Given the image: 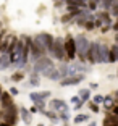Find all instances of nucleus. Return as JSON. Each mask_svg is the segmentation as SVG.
<instances>
[{
  "label": "nucleus",
  "instance_id": "1",
  "mask_svg": "<svg viewBox=\"0 0 118 126\" xmlns=\"http://www.w3.org/2000/svg\"><path fill=\"white\" fill-rule=\"evenodd\" d=\"M74 44H76V55L79 57V60H81L83 63H84L86 62V53H87V50H89L91 42H89V39L86 36L79 34V36L74 37Z\"/></svg>",
  "mask_w": 118,
  "mask_h": 126
},
{
  "label": "nucleus",
  "instance_id": "2",
  "mask_svg": "<svg viewBox=\"0 0 118 126\" xmlns=\"http://www.w3.org/2000/svg\"><path fill=\"white\" fill-rule=\"evenodd\" d=\"M49 53H50L53 58L60 60V62L67 58V53H65V41H63L62 37L53 39V47H52V50Z\"/></svg>",
  "mask_w": 118,
  "mask_h": 126
},
{
  "label": "nucleus",
  "instance_id": "3",
  "mask_svg": "<svg viewBox=\"0 0 118 126\" xmlns=\"http://www.w3.org/2000/svg\"><path fill=\"white\" fill-rule=\"evenodd\" d=\"M18 111L19 110L16 108V105L11 104L10 107L3 108V116H2V118L5 120V123H8V125H11V126H15L16 121H18Z\"/></svg>",
  "mask_w": 118,
  "mask_h": 126
},
{
  "label": "nucleus",
  "instance_id": "4",
  "mask_svg": "<svg viewBox=\"0 0 118 126\" xmlns=\"http://www.w3.org/2000/svg\"><path fill=\"white\" fill-rule=\"evenodd\" d=\"M53 66V62H52L49 57H41V58H37L36 60V63H34V73H37V74H42L45 70H49V68H52Z\"/></svg>",
  "mask_w": 118,
  "mask_h": 126
},
{
  "label": "nucleus",
  "instance_id": "5",
  "mask_svg": "<svg viewBox=\"0 0 118 126\" xmlns=\"http://www.w3.org/2000/svg\"><path fill=\"white\" fill-rule=\"evenodd\" d=\"M99 42H91L89 45V50L86 53V60H87L91 65H96V63H100V57H99Z\"/></svg>",
  "mask_w": 118,
  "mask_h": 126
},
{
  "label": "nucleus",
  "instance_id": "6",
  "mask_svg": "<svg viewBox=\"0 0 118 126\" xmlns=\"http://www.w3.org/2000/svg\"><path fill=\"white\" fill-rule=\"evenodd\" d=\"M65 53H67L68 60L76 58V44H74V37L67 36V39H65Z\"/></svg>",
  "mask_w": 118,
  "mask_h": 126
},
{
  "label": "nucleus",
  "instance_id": "7",
  "mask_svg": "<svg viewBox=\"0 0 118 126\" xmlns=\"http://www.w3.org/2000/svg\"><path fill=\"white\" fill-rule=\"evenodd\" d=\"M84 79V74L83 73H78V74H73V76H67V78L60 79V84L62 86H76Z\"/></svg>",
  "mask_w": 118,
  "mask_h": 126
},
{
  "label": "nucleus",
  "instance_id": "8",
  "mask_svg": "<svg viewBox=\"0 0 118 126\" xmlns=\"http://www.w3.org/2000/svg\"><path fill=\"white\" fill-rule=\"evenodd\" d=\"M50 107H52V110H53V111H68L67 102L62 100V99H53L50 102Z\"/></svg>",
  "mask_w": 118,
  "mask_h": 126
},
{
  "label": "nucleus",
  "instance_id": "9",
  "mask_svg": "<svg viewBox=\"0 0 118 126\" xmlns=\"http://www.w3.org/2000/svg\"><path fill=\"white\" fill-rule=\"evenodd\" d=\"M108 53H110V48L105 44L99 45V57H100V63H108Z\"/></svg>",
  "mask_w": 118,
  "mask_h": 126
},
{
  "label": "nucleus",
  "instance_id": "10",
  "mask_svg": "<svg viewBox=\"0 0 118 126\" xmlns=\"http://www.w3.org/2000/svg\"><path fill=\"white\" fill-rule=\"evenodd\" d=\"M19 115H21V120L26 123V125H31V121H33V116H31V111L28 110V108L21 107V108H19Z\"/></svg>",
  "mask_w": 118,
  "mask_h": 126
},
{
  "label": "nucleus",
  "instance_id": "11",
  "mask_svg": "<svg viewBox=\"0 0 118 126\" xmlns=\"http://www.w3.org/2000/svg\"><path fill=\"white\" fill-rule=\"evenodd\" d=\"M0 104H2V107H3V108L10 107V105L13 104V100H11V94H10V92H2V97H0Z\"/></svg>",
  "mask_w": 118,
  "mask_h": 126
},
{
  "label": "nucleus",
  "instance_id": "12",
  "mask_svg": "<svg viewBox=\"0 0 118 126\" xmlns=\"http://www.w3.org/2000/svg\"><path fill=\"white\" fill-rule=\"evenodd\" d=\"M10 57H8V53H0V70H7L8 66H10Z\"/></svg>",
  "mask_w": 118,
  "mask_h": 126
},
{
  "label": "nucleus",
  "instance_id": "13",
  "mask_svg": "<svg viewBox=\"0 0 118 126\" xmlns=\"http://www.w3.org/2000/svg\"><path fill=\"white\" fill-rule=\"evenodd\" d=\"M112 107H113V97H110V95L103 97V108L105 110H112Z\"/></svg>",
  "mask_w": 118,
  "mask_h": 126
},
{
  "label": "nucleus",
  "instance_id": "14",
  "mask_svg": "<svg viewBox=\"0 0 118 126\" xmlns=\"http://www.w3.org/2000/svg\"><path fill=\"white\" fill-rule=\"evenodd\" d=\"M89 97H91V91L89 89H81L79 91V99H81L83 102H87Z\"/></svg>",
  "mask_w": 118,
  "mask_h": 126
},
{
  "label": "nucleus",
  "instance_id": "15",
  "mask_svg": "<svg viewBox=\"0 0 118 126\" xmlns=\"http://www.w3.org/2000/svg\"><path fill=\"white\" fill-rule=\"evenodd\" d=\"M41 113H44V115L47 116V118H50L52 121H58V116H57V113H55L53 110H52V111H49V110H42Z\"/></svg>",
  "mask_w": 118,
  "mask_h": 126
},
{
  "label": "nucleus",
  "instance_id": "16",
  "mask_svg": "<svg viewBox=\"0 0 118 126\" xmlns=\"http://www.w3.org/2000/svg\"><path fill=\"white\" fill-rule=\"evenodd\" d=\"M112 5H113V0H100V7H102V10H105V11L110 10Z\"/></svg>",
  "mask_w": 118,
  "mask_h": 126
},
{
  "label": "nucleus",
  "instance_id": "17",
  "mask_svg": "<svg viewBox=\"0 0 118 126\" xmlns=\"http://www.w3.org/2000/svg\"><path fill=\"white\" fill-rule=\"evenodd\" d=\"M29 84H31V86H36V87H37L39 84H41V79H39V76H37V73H33V74H31Z\"/></svg>",
  "mask_w": 118,
  "mask_h": 126
},
{
  "label": "nucleus",
  "instance_id": "18",
  "mask_svg": "<svg viewBox=\"0 0 118 126\" xmlns=\"http://www.w3.org/2000/svg\"><path fill=\"white\" fill-rule=\"evenodd\" d=\"M89 120V115H84V113H79L78 116H74V123L76 125H79V123H84Z\"/></svg>",
  "mask_w": 118,
  "mask_h": 126
},
{
  "label": "nucleus",
  "instance_id": "19",
  "mask_svg": "<svg viewBox=\"0 0 118 126\" xmlns=\"http://www.w3.org/2000/svg\"><path fill=\"white\" fill-rule=\"evenodd\" d=\"M108 11H110V15L118 16V0H113V5H112V8Z\"/></svg>",
  "mask_w": 118,
  "mask_h": 126
},
{
  "label": "nucleus",
  "instance_id": "20",
  "mask_svg": "<svg viewBox=\"0 0 118 126\" xmlns=\"http://www.w3.org/2000/svg\"><path fill=\"white\" fill-rule=\"evenodd\" d=\"M23 78H24V74L23 73H13V76H11V81H15V82H19V81H23Z\"/></svg>",
  "mask_w": 118,
  "mask_h": 126
},
{
  "label": "nucleus",
  "instance_id": "21",
  "mask_svg": "<svg viewBox=\"0 0 118 126\" xmlns=\"http://www.w3.org/2000/svg\"><path fill=\"white\" fill-rule=\"evenodd\" d=\"M36 107H37V110H39V111L45 110V100H44V99L37 100V102H36Z\"/></svg>",
  "mask_w": 118,
  "mask_h": 126
},
{
  "label": "nucleus",
  "instance_id": "22",
  "mask_svg": "<svg viewBox=\"0 0 118 126\" xmlns=\"http://www.w3.org/2000/svg\"><path fill=\"white\" fill-rule=\"evenodd\" d=\"M29 99L33 100L34 104H36L37 100H41V94H39V92H31V94H29Z\"/></svg>",
  "mask_w": 118,
  "mask_h": 126
},
{
  "label": "nucleus",
  "instance_id": "23",
  "mask_svg": "<svg viewBox=\"0 0 118 126\" xmlns=\"http://www.w3.org/2000/svg\"><path fill=\"white\" fill-rule=\"evenodd\" d=\"M58 118L62 120V121H68V120H70V113H68V111H60Z\"/></svg>",
  "mask_w": 118,
  "mask_h": 126
},
{
  "label": "nucleus",
  "instance_id": "24",
  "mask_svg": "<svg viewBox=\"0 0 118 126\" xmlns=\"http://www.w3.org/2000/svg\"><path fill=\"white\" fill-rule=\"evenodd\" d=\"M110 50H112V53L115 55V60L118 62V44H113V45L110 47Z\"/></svg>",
  "mask_w": 118,
  "mask_h": 126
},
{
  "label": "nucleus",
  "instance_id": "25",
  "mask_svg": "<svg viewBox=\"0 0 118 126\" xmlns=\"http://www.w3.org/2000/svg\"><path fill=\"white\" fill-rule=\"evenodd\" d=\"M84 28H86L87 31L96 29V26H94V21H86V23H84Z\"/></svg>",
  "mask_w": 118,
  "mask_h": 126
},
{
  "label": "nucleus",
  "instance_id": "26",
  "mask_svg": "<svg viewBox=\"0 0 118 126\" xmlns=\"http://www.w3.org/2000/svg\"><path fill=\"white\" fill-rule=\"evenodd\" d=\"M87 8H89L91 11H94V10L97 8V3H96V2H92V0H87Z\"/></svg>",
  "mask_w": 118,
  "mask_h": 126
},
{
  "label": "nucleus",
  "instance_id": "27",
  "mask_svg": "<svg viewBox=\"0 0 118 126\" xmlns=\"http://www.w3.org/2000/svg\"><path fill=\"white\" fill-rule=\"evenodd\" d=\"M89 108H91V111H94V113H97V111H99V105L97 104H89Z\"/></svg>",
  "mask_w": 118,
  "mask_h": 126
},
{
  "label": "nucleus",
  "instance_id": "28",
  "mask_svg": "<svg viewBox=\"0 0 118 126\" xmlns=\"http://www.w3.org/2000/svg\"><path fill=\"white\" fill-rule=\"evenodd\" d=\"M71 19H73V16H71L70 13H68V15H63V16H62V23H68V21H71Z\"/></svg>",
  "mask_w": 118,
  "mask_h": 126
},
{
  "label": "nucleus",
  "instance_id": "29",
  "mask_svg": "<svg viewBox=\"0 0 118 126\" xmlns=\"http://www.w3.org/2000/svg\"><path fill=\"white\" fill-rule=\"evenodd\" d=\"M92 102H94V104H102V102H103V97L102 95H96Z\"/></svg>",
  "mask_w": 118,
  "mask_h": 126
},
{
  "label": "nucleus",
  "instance_id": "30",
  "mask_svg": "<svg viewBox=\"0 0 118 126\" xmlns=\"http://www.w3.org/2000/svg\"><path fill=\"white\" fill-rule=\"evenodd\" d=\"M39 94H41V99H49V97H50V92H49V91H45V92H39Z\"/></svg>",
  "mask_w": 118,
  "mask_h": 126
},
{
  "label": "nucleus",
  "instance_id": "31",
  "mask_svg": "<svg viewBox=\"0 0 118 126\" xmlns=\"http://www.w3.org/2000/svg\"><path fill=\"white\" fill-rule=\"evenodd\" d=\"M112 113H113L115 116H118V105H113V107H112Z\"/></svg>",
  "mask_w": 118,
  "mask_h": 126
},
{
  "label": "nucleus",
  "instance_id": "32",
  "mask_svg": "<svg viewBox=\"0 0 118 126\" xmlns=\"http://www.w3.org/2000/svg\"><path fill=\"white\" fill-rule=\"evenodd\" d=\"M79 95H74V97H71V104H78V102H79Z\"/></svg>",
  "mask_w": 118,
  "mask_h": 126
},
{
  "label": "nucleus",
  "instance_id": "33",
  "mask_svg": "<svg viewBox=\"0 0 118 126\" xmlns=\"http://www.w3.org/2000/svg\"><path fill=\"white\" fill-rule=\"evenodd\" d=\"M83 104H84V102H83V100H79L78 104H74V108H76V110H79V108L83 107Z\"/></svg>",
  "mask_w": 118,
  "mask_h": 126
},
{
  "label": "nucleus",
  "instance_id": "34",
  "mask_svg": "<svg viewBox=\"0 0 118 126\" xmlns=\"http://www.w3.org/2000/svg\"><path fill=\"white\" fill-rule=\"evenodd\" d=\"M18 92H19V91L16 89V87H11V89H10V94H11V95H16Z\"/></svg>",
  "mask_w": 118,
  "mask_h": 126
},
{
  "label": "nucleus",
  "instance_id": "35",
  "mask_svg": "<svg viewBox=\"0 0 118 126\" xmlns=\"http://www.w3.org/2000/svg\"><path fill=\"white\" fill-rule=\"evenodd\" d=\"M31 113H37V111H39V110H37V107H36V105H34V107H31Z\"/></svg>",
  "mask_w": 118,
  "mask_h": 126
},
{
  "label": "nucleus",
  "instance_id": "36",
  "mask_svg": "<svg viewBox=\"0 0 118 126\" xmlns=\"http://www.w3.org/2000/svg\"><path fill=\"white\" fill-rule=\"evenodd\" d=\"M112 29H113V31H117V32H118V21L115 23V24H112Z\"/></svg>",
  "mask_w": 118,
  "mask_h": 126
},
{
  "label": "nucleus",
  "instance_id": "37",
  "mask_svg": "<svg viewBox=\"0 0 118 126\" xmlns=\"http://www.w3.org/2000/svg\"><path fill=\"white\" fill-rule=\"evenodd\" d=\"M97 87H99L97 82H91V89H97Z\"/></svg>",
  "mask_w": 118,
  "mask_h": 126
},
{
  "label": "nucleus",
  "instance_id": "38",
  "mask_svg": "<svg viewBox=\"0 0 118 126\" xmlns=\"http://www.w3.org/2000/svg\"><path fill=\"white\" fill-rule=\"evenodd\" d=\"M108 29H112V26H103V28H102V32H107Z\"/></svg>",
  "mask_w": 118,
  "mask_h": 126
},
{
  "label": "nucleus",
  "instance_id": "39",
  "mask_svg": "<svg viewBox=\"0 0 118 126\" xmlns=\"http://www.w3.org/2000/svg\"><path fill=\"white\" fill-rule=\"evenodd\" d=\"M87 126H97V123H96V121H91V123H89Z\"/></svg>",
  "mask_w": 118,
  "mask_h": 126
},
{
  "label": "nucleus",
  "instance_id": "40",
  "mask_svg": "<svg viewBox=\"0 0 118 126\" xmlns=\"http://www.w3.org/2000/svg\"><path fill=\"white\" fill-rule=\"evenodd\" d=\"M0 126H11V125H8V123H5V121H3V123H0Z\"/></svg>",
  "mask_w": 118,
  "mask_h": 126
},
{
  "label": "nucleus",
  "instance_id": "41",
  "mask_svg": "<svg viewBox=\"0 0 118 126\" xmlns=\"http://www.w3.org/2000/svg\"><path fill=\"white\" fill-rule=\"evenodd\" d=\"M92 2H96V3H100V0H92Z\"/></svg>",
  "mask_w": 118,
  "mask_h": 126
},
{
  "label": "nucleus",
  "instance_id": "42",
  "mask_svg": "<svg viewBox=\"0 0 118 126\" xmlns=\"http://www.w3.org/2000/svg\"><path fill=\"white\" fill-rule=\"evenodd\" d=\"M115 97H117V99H118V91H117V92H115Z\"/></svg>",
  "mask_w": 118,
  "mask_h": 126
},
{
  "label": "nucleus",
  "instance_id": "43",
  "mask_svg": "<svg viewBox=\"0 0 118 126\" xmlns=\"http://www.w3.org/2000/svg\"><path fill=\"white\" fill-rule=\"evenodd\" d=\"M2 116H3V111H0V118H2Z\"/></svg>",
  "mask_w": 118,
  "mask_h": 126
},
{
  "label": "nucleus",
  "instance_id": "44",
  "mask_svg": "<svg viewBox=\"0 0 118 126\" xmlns=\"http://www.w3.org/2000/svg\"><path fill=\"white\" fill-rule=\"evenodd\" d=\"M2 92H3V91H2V87H0V97H2Z\"/></svg>",
  "mask_w": 118,
  "mask_h": 126
},
{
  "label": "nucleus",
  "instance_id": "45",
  "mask_svg": "<svg viewBox=\"0 0 118 126\" xmlns=\"http://www.w3.org/2000/svg\"><path fill=\"white\" fill-rule=\"evenodd\" d=\"M117 78H118V70H117Z\"/></svg>",
  "mask_w": 118,
  "mask_h": 126
},
{
  "label": "nucleus",
  "instance_id": "46",
  "mask_svg": "<svg viewBox=\"0 0 118 126\" xmlns=\"http://www.w3.org/2000/svg\"><path fill=\"white\" fill-rule=\"evenodd\" d=\"M37 126H44V125H37Z\"/></svg>",
  "mask_w": 118,
  "mask_h": 126
},
{
  "label": "nucleus",
  "instance_id": "47",
  "mask_svg": "<svg viewBox=\"0 0 118 126\" xmlns=\"http://www.w3.org/2000/svg\"><path fill=\"white\" fill-rule=\"evenodd\" d=\"M112 126H117V125H112Z\"/></svg>",
  "mask_w": 118,
  "mask_h": 126
},
{
  "label": "nucleus",
  "instance_id": "48",
  "mask_svg": "<svg viewBox=\"0 0 118 126\" xmlns=\"http://www.w3.org/2000/svg\"><path fill=\"white\" fill-rule=\"evenodd\" d=\"M117 18H118V16H117ZM117 21H118V19H117Z\"/></svg>",
  "mask_w": 118,
  "mask_h": 126
}]
</instances>
